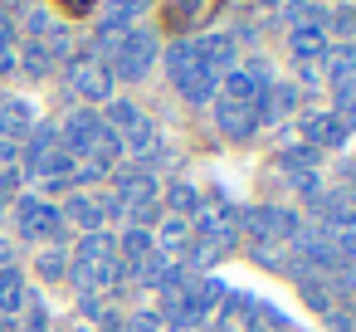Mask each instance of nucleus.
<instances>
[{"mask_svg":"<svg viewBox=\"0 0 356 332\" xmlns=\"http://www.w3.org/2000/svg\"><path fill=\"white\" fill-rule=\"evenodd\" d=\"M225 10V0H161V30L166 35H195Z\"/></svg>","mask_w":356,"mask_h":332,"instance_id":"obj_1","label":"nucleus"},{"mask_svg":"<svg viewBox=\"0 0 356 332\" xmlns=\"http://www.w3.org/2000/svg\"><path fill=\"white\" fill-rule=\"evenodd\" d=\"M54 6H59L64 15H88V10H93V0H54Z\"/></svg>","mask_w":356,"mask_h":332,"instance_id":"obj_2","label":"nucleus"}]
</instances>
